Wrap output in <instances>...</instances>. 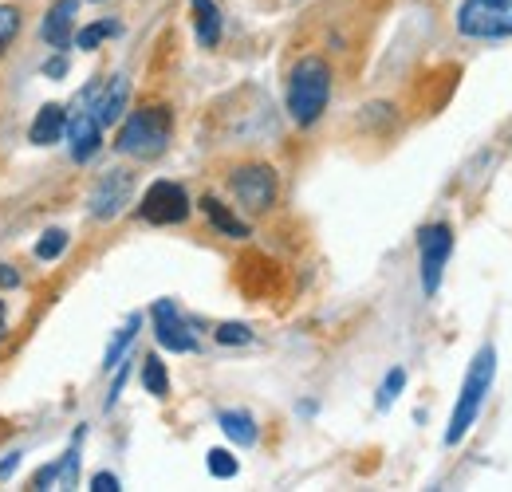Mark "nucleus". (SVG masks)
<instances>
[{"instance_id": "9", "label": "nucleus", "mask_w": 512, "mask_h": 492, "mask_svg": "<svg viewBox=\"0 0 512 492\" xmlns=\"http://www.w3.org/2000/svg\"><path fill=\"white\" fill-rule=\"evenodd\" d=\"M67 146H71V158L83 166V162H91L99 150H103V126L95 119V111H91V103H87V91L75 99V111L67 115V130H64Z\"/></svg>"}, {"instance_id": "31", "label": "nucleus", "mask_w": 512, "mask_h": 492, "mask_svg": "<svg viewBox=\"0 0 512 492\" xmlns=\"http://www.w3.org/2000/svg\"><path fill=\"white\" fill-rule=\"evenodd\" d=\"M4 331H8V308H4V300H0V343H4Z\"/></svg>"}, {"instance_id": "18", "label": "nucleus", "mask_w": 512, "mask_h": 492, "mask_svg": "<svg viewBox=\"0 0 512 492\" xmlns=\"http://www.w3.org/2000/svg\"><path fill=\"white\" fill-rule=\"evenodd\" d=\"M138 327H142V315H130L127 323L119 327V335L111 339V347H107V355H103V370H115L123 363V355L130 351V343H134V335H138Z\"/></svg>"}, {"instance_id": "8", "label": "nucleus", "mask_w": 512, "mask_h": 492, "mask_svg": "<svg viewBox=\"0 0 512 492\" xmlns=\"http://www.w3.org/2000/svg\"><path fill=\"white\" fill-rule=\"evenodd\" d=\"M130 197H134V174L123 170V166L107 170L99 182L91 185V193H87V213L95 221H115L130 205Z\"/></svg>"}, {"instance_id": "2", "label": "nucleus", "mask_w": 512, "mask_h": 492, "mask_svg": "<svg viewBox=\"0 0 512 492\" xmlns=\"http://www.w3.org/2000/svg\"><path fill=\"white\" fill-rule=\"evenodd\" d=\"M331 99V67L323 56H304L296 60L292 75H288V115L296 126L320 123Z\"/></svg>"}, {"instance_id": "22", "label": "nucleus", "mask_w": 512, "mask_h": 492, "mask_svg": "<svg viewBox=\"0 0 512 492\" xmlns=\"http://www.w3.org/2000/svg\"><path fill=\"white\" fill-rule=\"evenodd\" d=\"M406 390V370L402 367H394V370H386V378H383V386H379V398H375V406L379 410H390L394 402H398V394Z\"/></svg>"}, {"instance_id": "3", "label": "nucleus", "mask_w": 512, "mask_h": 492, "mask_svg": "<svg viewBox=\"0 0 512 492\" xmlns=\"http://www.w3.org/2000/svg\"><path fill=\"white\" fill-rule=\"evenodd\" d=\"M170 134H174V115H170V107H162V103H158V107H138V111L127 115L115 150L127 154V158H138V162H150V158H162V154H166Z\"/></svg>"}, {"instance_id": "6", "label": "nucleus", "mask_w": 512, "mask_h": 492, "mask_svg": "<svg viewBox=\"0 0 512 492\" xmlns=\"http://www.w3.org/2000/svg\"><path fill=\"white\" fill-rule=\"evenodd\" d=\"M229 189L233 197L249 209V213H264L276 205V193H280V182H276V170L264 166V162H249V166H237L229 174Z\"/></svg>"}, {"instance_id": "14", "label": "nucleus", "mask_w": 512, "mask_h": 492, "mask_svg": "<svg viewBox=\"0 0 512 492\" xmlns=\"http://www.w3.org/2000/svg\"><path fill=\"white\" fill-rule=\"evenodd\" d=\"M201 213L209 217V225H213L221 237H233V241H245V237H249V225H245L229 205H221L217 197H201Z\"/></svg>"}, {"instance_id": "19", "label": "nucleus", "mask_w": 512, "mask_h": 492, "mask_svg": "<svg viewBox=\"0 0 512 492\" xmlns=\"http://www.w3.org/2000/svg\"><path fill=\"white\" fill-rule=\"evenodd\" d=\"M119 32H123L119 20H95V24H87V28L75 32V44H79V52H95L103 40H111V36H119Z\"/></svg>"}, {"instance_id": "27", "label": "nucleus", "mask_w": 512, "mask_h": 492, "mask_svg": "<svg viewBox=\"0 0 512 492\" xmlns=\"http://www.w3.org/2000/svg\"><path fill=\"white\" fill-rule=\"evenodd\" d=\"M91 492H119V477H115V473H107V469H103V473H95V477H91Z\"/></svg>"}, {"instance_id": "26", "label": "nucleus", "mask_w": 512, "mask_h": 492, "mask_svg": "<svg viewBox=\"0 0 512 492\" xmlns=\"http://www.w3.org/2000/svg\"><path fill=\"white\" fill-rule=\"evenodd\" d=\"M119 374H115V386H111V394H107V402H103V410H111L115 402H119V394H123V386H127V374H130V367L127 363H119Z\"/></svg>"}, {"instance_id": "10", "label": "nucleus", "mask_w": 512, "mask_h": 492, "mask_svg": "<svg viewBox=\"0 0 512 492\" xmlns=\"http://www.w3.org/2000/svg\"><path fill=\"white\" fill-rule=\"evenodd\" d=\"M150 319H154V339L174 351V355H193L197 351V335L190 331V323L182 319V311L174 308V300H158L150 308Z\"/></svg>"}, {"instance_id": "15", "label": "nucleus", "mask_w": 512, "mask_h": 492, "mask_svg": "<svg viewBox=\"0 0 512 492\" xmlns=\"http://www.w3.org/2000/svg\"><path fill=\"white\" fill-rule=\"evenodd\" d=\"M217 426H221V433H225L233 445H241V449L256 445V437H260L256 418L249 410H221V414H217Z\"/></svg>"}, {"instance_id": "16", "label": "nucleus", "mask_w": 512, "mask_h": 492, "mask_svg": "<svg viewBox=\"0 0 512 492\" xmlns=\"http://www.w3.org/2000/svg\"><path fill=\"white\" fill-rule=\"evenodd\" d=\"M193 4V32L201 48H217L221 44V12L213 0H190Z\"/></svg>"}, {"instance_id": "23", "label": "nucleus", "mask_w": 512, "mask_h": 492, "mask_svg": "<svg viewBox=\"0 0 512 492\" xmlns=\"http://www.w3.org/2000/svg\"><path fill=\"white\" fill-rule=\"evenodd\" d=\"M213 339H217L221 347H249V343H253V331H249V323H221V327L213 331Z\"/></svg>"}, {"instance_id": "20", "label": "nucleus", "mask_w": 512, "mask_h": 492, "mask_svg": "<svg viewBox=\"0 0 512 492\" xmlns=\"http://www.w3.org/2000/svg\"><path fill=\"white\" fill-rule=\"evenodd\" d=\"M142 386H146V394H154V398H166V394H170V374H166V363H162L158 355H146V359H142Z\"/></svg>"}, {"instance_id": "4", "label": "nucleus", "mask_w": 512, "mask_h": 492, "mask_svg": "<svg viewBox=\"0 0 512 492\" xmlns=\"http://www.w3.org/2000/svg\"><path fill=\"white\" fill-rule=\"evenodd\" d=\"M457 32L469 36V40H509L512 0H461Z\"/></svg>"}, {"instance_id": "21", "label": "nucleus", "mask_w": 512, "mask_h": 492, "mask_svg": "<svg viewBox=\"0 0 512 492\" xmlns=\"http://www.w3.org/2000/svg\"><path fill=\"white\" fill-rule=\"evenodd\" d=\"M205 465H209V473H213L217 481H233V477L241 473V465H237V457H233L229 449H209V453H205Z\"/></svg>"}, {"instance_id": "24", "label": "nucleus", "mask_w": 512, "mask_h": 492, "mask_svg": "<svg viewBox=\"0 0 512 492\" xmlns=\"http://www.w3.org/2000/svg\"><path fill=\"white\" fill-rule=\"evenodd\" d=\"M64 248H67L64 229H48V233L36 241V260H56V256H64Z\"/></svg>"}, {"instance_id": "28", "label": "nucleus", "mask_w": 512, "mask_h": 492, "mask_svg": "<svg viewBox=\"0 0 512 492\" xmlns=\"http://www.w3.org/2000/svg\"><path fill=\"white\" fill-rule=\"evenodd\" d=\"M44 75H48V79H64V75H67V56H64V52L44 63Z\"/></svg>"}, {"instance_id": "7", "label": "nucleus", "mask_w": 512, "mask_h": 492, "mask_svg": "<svg viewBox=\"0 0 512 492\" xmlns=\"http://www.w3.org/2000/svg\"><path fill=\"white\" fill-rule=\"evenodd\" d=\"M190 193L178 182H154L142 193V205H138V217L146 225H182L190 217Z\"/></svg>"}, {"instance_id": "11", "label": "nucleus", "mask_w": 512, "mask_h": 492, "mask_svg": "<svg viewBox=\"0 0 512 492\" xmlns=\"http://www.w3.org/2000/svg\"><path fill=\"white\" fill-rule=\"evenodd\" d=\"M87 103H91V111H95V119H99L103 130L123 123L127 103H130V79L127 75H115V79H107V83H99V79L87 83Z\"/></svg>"}, {"instance_id": "25", "label": "nucleus", "mask_w": 512, "mask_h": 492, "mask_svg": "<svg viewBox=\"0 0 512 492\" xmlns=\"http://www.w3.org/2000/svg\"><path fill=\"white\" fill-rule=\"evenodd\" d=\"M16 32H20V12L8 8V4H0V56H4L8 44L16 40Z\"/></svg>"}, {"instance_id": "30", "label": "nucleus", "mask_w": 512, "mask_h": 492, "mask_svg": "<svg viewBox=\"0 0 512 492\" xmlns=\"http://www.w3.org/2000/svg\"><path fill=\"white\" fill-rule=\"evenodd\" d=\"M16 284H20V276L8 264H0V288H16Z\"/></svg>"}, {"instance_id": "1", "label": "nucleus", "mask_w": 512, "mask_h": 492, "mask_svg": "<svg viewBox=\"0 0 512 492\" xmlns=\"http://www.w3.org/2000/svg\"><path fill=\"white\" fill-rule=\"evenodd\" d=\"M493 374H497V347L485 343V347L469 359L461 394H457V406H453V414H449L446 445L465 441V433L473 430V422H477V414H481V406H485V394L493 390Z\"/></svg>"}, {"instance_id": "12", "label": "nucleus", "mask_w": 512, "mask_h": 492, "mask_svg": "<svg viewBox=\"0 0 512 492\" xmlns=\"http://www.w3.org/2000/svg\"><path fill=\"white\" fill-rule=\"evenodd\" d=\"M75 12H79V0H56L48 8V16L40 20V36L48 48L67 52L75 44Z\"/></svg>"}, {"instance_id": "29", "label": "nucleus", "mask_w": 512, "mask_h": 492, "mask_svg": "<svg viewBox=\"0 0 512 492\" xmlns=\"http://www.w3.org/2000/svg\"><path fill=\"white\" fill-rule=\"evenodd\" d=\"M20 457H24V453H20V449H16V453H8V457H4V461H0V481H8V477H12V473H16V469H20Z\"/></svg>"}, {"instance_id": "17", "label": "nucleus", "mask_w": 512, "mask_h": 492, "mask_svg": "<svg viewBox=\"0 0 512 492\" xmlns=\"http://www.w3.org/2000/svg\"><path fill=\"white\" fill-rule=\"evenodd\" d=\"M83 426L75 430V437H71V445H67V453L56 461V485L60 489H75L79 485V449H83Z\"/></svg>"}, {"instance_id": "5", "label": "nucleus", "mask_w": 512, "mask_h": 492, "mask_svg": "<svg viewBox=\"0 0 512 492\" xmlns=\"http://www.w3.org/2000/svg\"><path fill=\"white\" fill-rule=\"evenodd\" d=\"M449 252H453V229L446 221H434V225H426L418 233V272H422V292L426 296H438Z\"/></svg>"}, {"instance_id": "13", "label": "nucleus", "mask_w": 512, "mask_h": 492, "mask_svg": "<svg viewBox=\"0 0 512 492\" xmlns=\"http://www.w3.org/2000/svg\"><path fill=\"white\" fill-rule=\"evenodd\" d=\"M64 130H67V111L60 103H48L36 111V119L28 126V142L32 146H56L64 142Z\"/></svg>"}]
</instances>
